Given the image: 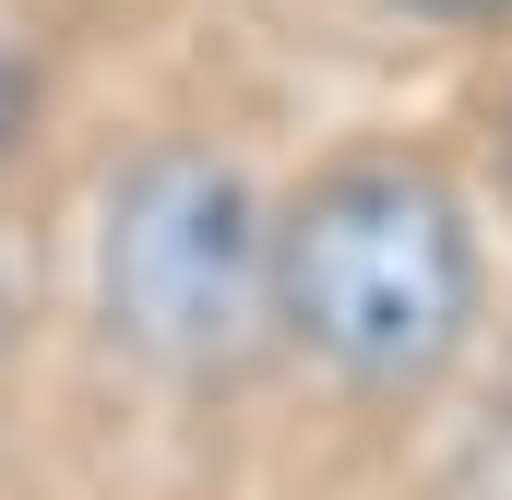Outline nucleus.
I'll use <instances>...</instances> for the list:
<instances>
[{
  "mask_svg": "<svg viewBox=\"0 0 512 500\" xmlns=\"http://www.w3.org/2000/svg\"><path fill=\"white\" fill-rule=\"evenodd\" d=\"M96 310L131 358L179 381L239 370L274 322V203L215 143L131 155L96 203Z\"/></svg>",
  "mask_w": 512,
  "mask_h": 500,
  "instance_id": "nucleus-2",
  "label": "nucleus"
},
{
  "mask_svg": "<svg viewBox=\"0 0 512 500\" xmlns=\"http://www.w3.org/2000/svg\"><path fill=\"white\" fill-rule=\"evenodd\" d=\"M501 179H512V96H501Z\"/></svg>",
  "mask_w": 512,
  "mask_h": 500,
  "instance_id": "nucleus-5",
  "label": "nucleus"
},
{
  "mask_svg": "<svg viewBox=\"0 0 512 500\" xmlns=\"http://www.w3.org/2000/svg\"><path fill=\"white\" fill-rule=\"evenodd\" d=\"M477 215L429 155H334L274 215V334L346 393H429L477 346Z\"/></svg>",
  "mask_w": 512,
  "mask_h": 500,
  "instance_id": "nucleus-1",
  "label": "nucleus"
},
{
  "mask_svg": "<svg viewBox=\"0 0 512 500\" xmlns=\"http://www.w3.org/2000/svg\"><path fill=\"white\" fill-rule=\"evenodd\" d=\"M24 120H36V72H24V60L0 48V155L24 143Z\"/></svg>",
  "mask_w": 512,
  "mask_h": 500,
  "instance_id": "nucleus-4",
  "label": "nucleus"
},
{
  "mask_svg": "<svg viewBox=\"0 0 512 500\" xmlns=\"http://www.w3.org/2000/svg\"><path fill=\"white\" fill-rule=\"evenodd\" d=\"M393 24H441V36H512V0H370Z\"/></svg>",
  "mask_w": 512,
  "mask_h": 500,
  "instance_id": "nucleus-3",
  "label": "nucleus"
}]
</instances>
